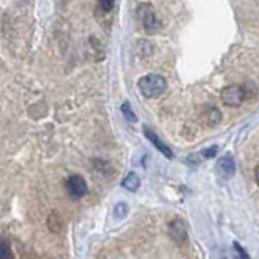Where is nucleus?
<instances>
[{
	"label": "nucleus",
	"instance_id": "nucleus-1",
	"mask_svg": "<svg viewBox=\"0 0 259 259\" xmlns=\"http://www.w3.org/2000/svg\"><path fill=\"white\" fill-rule=\"evenodd\" d=\"M138 89H140V93L144 97L154 99V97H159L165 93L167 81L164 76L156 75V73H149V75L143 76L140 81H138Z\"/></svg>",
	"mask_w": 259,
	"mask_h": 259
},
{
	"label": "nucleus",
	"instance_id": "nucleus-2",
	"mask_svg": "<svg viewBox=\"0 0 259 259\" xmlns=\"http://www.w3.org/2000/svg\"><path fill=\"white\" fill-rule=\"evenodd\" d=\"M136 16L141 21L143 28L148 32H156L160 28V23L157 20V15L151 4H140L136 8Z\"/></svg>",
	"mask_w": 259,
	"mask_h": 259
},
{
	"label": "nucleus",
	"instance_id": "nucleus-3",
	"mask_svg": "<svg viewBox=\"0 0 259 259\" xmlns=\"http://www.w3.org/2000/svg\"><path fill=\"white\" fill-rule=\"evenodd\" d=\"M221 99L225 105H229V107H238V105H241L243 101L246 99V91H245V88L240 84H230L222 89Z\"/></svg>",
	"mask_w": 259,
	"mask_h": 259
},
{
	"label": "nucleus",
	"instance_id": "nucleus-4",
	"mask_svg": "<svg viewBox=\"0 0 259 259\" xmlns=\"http://www.w3.org/2000/svg\"><path fill=\"white\" fill-rule=\"evenodd\" d=\"M67 191L70 194V198L79 199L88 193V183L81 175H71L67 180Z\"/></svg>",
	"mask_w": 259,
	"mask_h": 259
},
{
	"label": "nucleus",
	"instance_id": "nucleus-5",
	"mask_svg": "<svg viewBox=\"0 0 259 259\" xmlns=\"http://www.w3.org/2000/svg\"><path fill=\"white\" fill-rule=\"evenodd\" d=\"M168 235L177 245H183L188 240V233H186V224L182 219H175L174 222H170L168 225Z\"/></svg>",
	"mask_w": 259,
	"mask_h": 259
},
{
	"label": "nucleus",
	"instance_id": "nucleus-6",
	"mask_svg": "<svg viewBox=\"0 0 259 259\" xmlns=\"http://www.w3.org/2000/svg\"><path fill=\"white\" fill-rule=\"evenodd\" d=\"M143 133H144V136L148 138V140H149L154 146H156L157 151H160L167 159H174V152H172V149H170L168 146H167L164 141H162L160 138H159L156 133H154L149 126H144V128H143Z\"/></svg>",
	"mask_w": 259,
	"mask_h": 259
},
{
	"label": "nucleus",
	"instance_id": "nucleus-7",
	"mask_svg": "<svg viewBox=\"0 0 259 259\" xmlns=\"http://www.w3.org/2000/svg\"><path fill=\"white\" fill-rule=\"evenodd\" d=\"M235 170H237V165H235V160L230 154H227L217 162V172L224 178H232L235 175Z\"/></svg>",
	"mask_w": 259,
	"mask_h": 259
},
{
	"label": "nucleus",
	"instance_id": "nucleus-8",
	"mask_svg": "<svg viewBox=\"0 0 259 259\" xmlns=\"http://www.w3.org/2000/svg\"><path fill=\"white\" fill-rule=\"evenodd\" d=\"M140 185H141L140 177H138L136 174H128L123 178V182H121V186L128 191H136L138 188H140Z\"/></svg>",
	"mask_w": 259,
	"mask_h": 259
},
{
	"label": "nucleus",
	"instance_id": "nucleus-9",
	"mask_svg": "<svg viewBox=\"0 0 259 259\" xmlns=\"http://www.w3.org/2000/svg\"><path fill=\"white\" fill-rule=\"evenodd\" d=\"M0 259H15L10 241L5 238H0Z\"/></svg>",
	"mask_w": 259,
	"mask_h": 259
},
{
	"label": "nucleus",
	"instance_id": "nucleus-10",
	"mask_svg": "<svg viewBox=\"0 0 259 259\" xmlns=\"http://www.w3.org/2000/svg\"><path fill=\"white\" fill-rule=\"evenodd\" d=\"M207 121L210 125H215L219 123V121L222 120V115H221V112H219L215 107H212V105H209V109H207Z\"/></svg>",
	"mask_w": 259,
	"mask_h": 259
},
{
	"label": "nucleus",
	"instance_id": "nucleus-11",
	"mask_svg": "<svg viewBox=\"0 0 259 259\" xmlns=\"http://www.w3.org/2000/svg\"><path fill=\"white\" fill-rule=\"evenodd\" d=\"M57 221H60V217L57 215V214H51V215H49L47 224H49V229H51L52 232H59L62 229V222L57 224Z\"/></svg>",
	"mask_w": 259,
	"mask_h": 259
},
{
	"label": "nucleus",
	"instance_id": "nucleus-12",
	"mask_svg": "<svg viewBox=\"0 0 259 259\" xmlns=\"http://www.w3.org/2000/svg\"><path fill=\"white\" fill-rule=\"evenodd\" d=\"M121 112H123V115L126 117L128 121H133V123H135V121L138 120L136 115H135V112H133V109L130 107V104H128V102H123V104H121Z\"/></svg>",
	"mask_w": 259,
	"mask_h": 259
},
{
	"label": "nucleus",
	"instance_id": "nucleus-13",
	"mask_svg": "<svg viewBox=\"0 0 259 259\" xmlns=\"http://www.w3.org/2000/svg\"><path fill=\"white\" fill-rule=\"evenodd\" d=\"M233 248H235V251H237L238 259H251V257L248 256V253H246V249L243 248V246L240 245V243L235 241V243H233Z\"/></svg>",
	"mask_w": 259,
	"mask_h": 259
},
{
	"label": "nucleus",
	"instance_id": "nucleus-14",
	"mask_svg": "<svg viewBox=\"0 0 259 259\" xmlns=\"http://www.w3.org/2000/svg\"><path fill=\"white\" fill-rule=\"evenodd\" d=\"M126 212H128V206L125 204V202H118V206L115 207V214H117V217L120 215V217H123V215H126Z\"/></svg>",
	"mask_w": 259,
	"mask_h": 259
},
{
	"label": "nucleus",
	"instance_id": "nucleus-15",
	"mask_svg": "<svg viewBox=\"0 0 259 259\" xmlns=\"http://www.w3.org/2000/svg\"><path fill=\"white\" fill-rule=\"evenodd\" d=\"M99 4L102 7V10L110 12L112 8H113V5H115V0H99Z\"/></svg>",
	"mask_w": 259,
	"mask_h": 259
},
{
	"label": "nucleus",
	"instance_id": "nucleus-16",
	"mask_svg": "<svg viewBox=\"0 0 259 259\" xmlns=\"http://www.w3.org/2000/svg\"><path fill=\"white\" fill-rule=\"evenodd\" d=\"M215 154H217V146H212L210 149H206L204 152H202L201 156H202V159H210V157H214Z\"/></svg>",
	"mask_w": 259,
	"mask_h": 259
}]
</instances>
